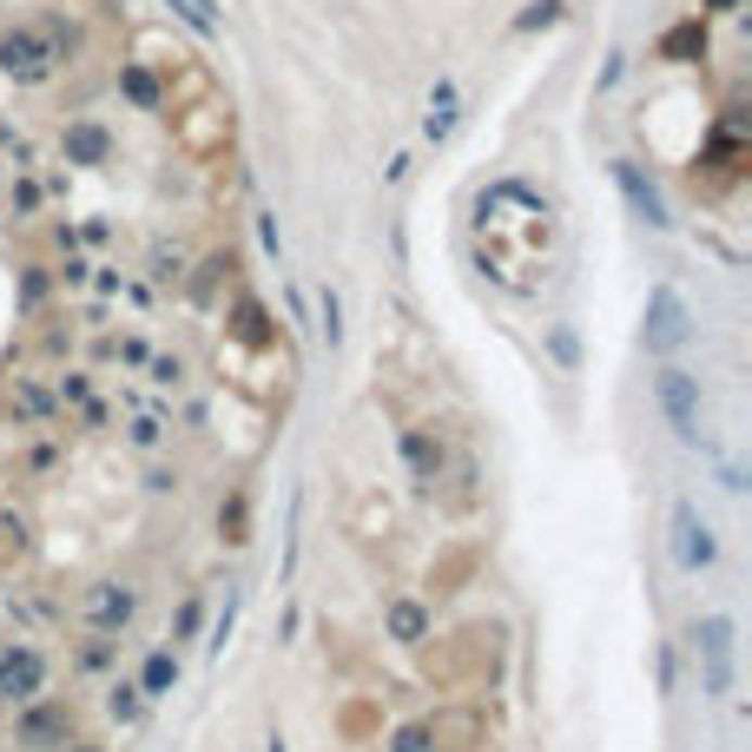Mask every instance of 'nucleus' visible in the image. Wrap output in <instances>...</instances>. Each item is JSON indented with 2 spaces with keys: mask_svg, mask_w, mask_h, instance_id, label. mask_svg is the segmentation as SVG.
Instances as JSON below:
<instances>
[{
  "mask_svg": "<svg viewBox=\"0 0 752 752\" xmlns=\"http://www.w3.org/2000/svg\"><path fill=\"white\" fill-rule=\"evenodd\" d=\"M132 693H139V687H113V713H119V719H132V713H139V700H132Z\"/></svg>",
  "mask_w": 752,
  "mask_h": 752,
  "instance_id": "15",
  "label": "nucleus"
},
{
  "mask_svg": "<svg viewBox=\"0 0 752 752\" xmlns=\"http://www.w3.org/2000/svg\"><path fill=\"white\" fill-rule=\"evenodd\" d=\"M640 337H647L653 357H674V350L693 337V310H687V297H680L674 284H653V291H647V323H640Z\"/></svg>",
  "mask_w": 752,
  "mask_h": 752,
  "instance_id": "2",
  "label": "nucleus"
},
{
  "mask_svg": "<svg viewBox=\"0 0 752 752\" xmlns=\"http://www.w3.org/2000/svg\"><path fill=\"white\" fill-rule=\"evenodd\" d=\"M173 8H179V21H186L192 34H205V40L218 34V14H212V0H173Z\"/></svg>",
  "mask_w": 752,
  "mask_h": 752,
  "instance_id": "13",
  "label": "nucleus"
},
{
  "mask_svg": "<svg viewBox=\"0 0 752 752\" xmlns=\"http://www.w3.org/2000/svg\"><path fill=\"white\" fill-rule=\"evenodd\" d=\"M87 614H93V627H126V621H132V595H126V588H100Z\"/></svg>",
  "mask_w": 752,
  "mask_h": 752,
  "instance_id": "8",
  "label": "nucleus"
},
{
  "mask_svg": "<svg viewBox=\"0 0 752 752\" xmlns=\"http://www.w3.org/2000/svg\"><path fill=\"white\" fill-rule=\"evenodd\" d=\"M449 126H456V87L443 79V87H436V100H430V126H423V132H430V139H443Z\"/></svg>",
  "mask_w": 752,
  "mask_h": 752,
  "instance_id": "11",
  "label": "nucleus"
},
{
  "mask_svg": "<svg viewBox=\"0 0 752 752\" xmlns=\"http://www.w3.org/2000/svg\"><path fill=\"white\" fill-rule=\"evenodd\" d=\"M693 653H700L706 693H713V700H732V621H726V614H706V621L693 627Z\"/></svg>",
  "mask_w": 752,
  "mask_h": 752,
  "instance_id": "3",
  "label": "nucleus"
},
{
  "mask_svg": "<svg viewBox=\"0 0 752 752\" xmlns=\"http://www.w3.org/2000/svg\"><path fill=\"white\" fill-rule=\"evenodd\" d=\"M390 634H396L403 647H416V640H423V634H430V621H423V608H416V601H396V608H390Z\"/></svg>",
  "mask_w": 752,
  "mask_h": 752,
  "instance_id": "10",
  "label": "nucleus"
},
{
  "mask_svg": "<svg viewBox=\"0 0 752 752\" xmlns=\"http://www.w3.org/2000/svg\"><path fill=\"white\" fill-rule=\"evenodd\" d=\"M0 60H8V73H21V79H47V47L34 40V34H14V40H0Z\"/></svg>",
  "mask_w": 752,
  "mask_h": 752,
  "instance_id": "7",
  "label": "nucleus"
},
{
  "mask_svg": "<svg viewBox=\"0 0 752 752\" xmlns=\"http://www.w3.org/2000/svg\"><path fill=\"white\" fill-rule=\"evenodd\" d=\"M173 680H179V660H173V653H152V660H145V680H139V693H165Z\"/></svg>",
  "mask_w": 752,
  "mask_h": 752,
  "instance_id": "12",
  "label": "nucleus"
},
{
  "mask_svg": "<svg viewBox=\"0 0 752 752\" xmlns=\"http://www.w3.org/2000/svg\"><path fill=\"white\" fill-rule=\"evenodd\" d=\"M713 8H739V0H713Z\"/></svg>",
  "mask_w": 752,
  "mask_h": 752,
  "instance_id": "17",
  "label": "nucleus"
},
{
  "mask_svg": "<svg viewBox=\"0 0 752 752\" xmlns=\"http://www.w3.org/2000/svg\"><path fill=\"white\" fill-rule=\"evenodd\" d=\"M653 403L666 416V430H674L680 443H706V409H700V377L680 370V364H666L653 377Z\"/></svg>",
  "mask_w": 752,
  "mask_h": 752,
  "instance_id": "1",
  "label": "nucleus"
},
{
  "mask_svg": "<svg viewBox=\"0 0 752 752\" xmlns=\"http://www.w3.org/2000/svg\"><path fill=\"white\" fill-rule=\"evenodd\" d=\"M713 555H719V541H713V528H706V515L693 509V495H680L674 501V568H713Z\"/></svg>",
  "mask_w": 752,
  "mask_h": 752,
  "instance_id": "4",
  "label": "nucleus"
},
{
  "mask_svg": "<svg viewBox=\"0 0 752 752\" xmlns=\"http://www.w3.org/2000/svg\"><path fill=\"white\" fill-rule=\"evenodd\" d=\"M323 337H330V344L344 337V310H337V297H330V291H323Z\"/></svg>",
  "mask_w": 752,
  "mask_h": 752,
  "instance_id": "14",
  "label": "nucleus"
},
{
  "mask_svg": "<svg viewBox=\"0 0 752 752\" xmlns=\"http://www.w3.org/2000/svg\"><path fill=\"white\" fill-rule=\"evenodd\" d=\"M396 752H423V726H409V732L396 739Z\"/></svg>",
  "mask_w": 752,
  "mask_h": 752,
  "instance_id": "16",
  "label": "nucleus"
},
{
  "mask_svg": "<svg viewBox=\"0 0 752 752\" xmlns=\"http://www.w3.org/2000/svg\"><path fill=\"white\" fill-rule=\"evenodd\" d=\"M21 739H27V745H47V739H66V713H60V706H34V713L21 719Z\"/></svg>",
  "mask_w": 752,
  "mask_h": 752,
  "instance_id": "9",
  "label": "nucleus"
},
{
  "mask_svg": "<svg viewBox=\"0 0 752 752\" xmlns=\"http://www.w3.org/2000/svg\"><path fill=\"white\" fill-rule=\"evenodd\" d=\"M40 680H47V660L34 647H8V653H0V700H8V706L40 700Z\"/></svg>",
  "mask_w": 752,
  "mask_h": 752,
  "instance_id": "5",
  "label": "nucleus"
},
{
  "mask_svg": "<svg viewBox=\"0 0 752 752\" xmlns=\"http://www.w3.org/2000/svg\"><path fill=\"white\" fill-rule=\"evenodd\" d=\"M614 186L627 192V205H634V212H640L647 225H666V205H660V192H653V186L640 179V165H627V158H621V165H614Z\"/></svg>",
  "mask_w": 752,
  "mask_h": 752,
  "instance_id": "6",
  "label": "nucleus"
}]
</instances>
